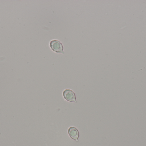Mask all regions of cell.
<instances>
[{
  "instance_id": "obj_1",
  "label": "cell",
  "mask_w": 146,
  "mask_h": 146,
  "mask_svg": "<svg viewBox=\"0 0 146 146\" xmlns=\"http://www.w3.org/2000/svg\"><path fill=\"white\" fill-rule=\"evenodd\" d=\"M50 48L55 52L65 54L63 51V46L60 41L57 40H52L50 43Z\"/></svg>"
},
{
  "instance_id": "obj_3",
  "label": "cell",
  "mask_w": 146,
  "mask_h": 146,
  "mask_svg": "<svg viewBox=\"0 0 146 146\" xmlns=\"http://www.w3.org/2000/svg\"><path fill=\"white\" fill-rule=\"evenodd\" d=\"M68 134L72 139L78 142L80 133L78 129L74 127H71L68 129Z\"/></svg>"
},
{
  "instance_id": "obj_2",
  "label": "cell",
  "mask_w": 146,
  "mask_h": 146,
  "mask_svg": "<svg viewBox=\"0 0 146 146\" xmlns=\"http://www.w3.org/2000/svg\"><path fill=\"white\" fill-rule=\"evenodd\" d=\"M63 97L67 101L70 102L77 103L76 99L75 94L72 91L69 89L65 90L63 93Z\"/></svg>"
}]
</instances>
